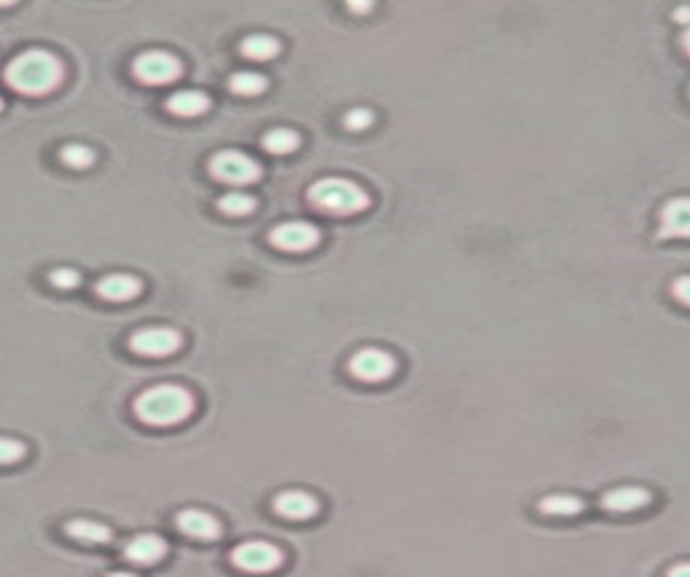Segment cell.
Here are the masks:
<instances>
[{
	"label": "cell",
	"instance_id": "cell-1",
	"mask_svg": "<svg viewBox=\"0 0 690 577\" xmlns=\"http://www.w3.org/2000/svg\"><path fill=\"white\" fill-rule=\"evenodd\" d=\"M3 79L14 92L27 98H44L60 87L65 79V65L57 54L46 49H25L19 52L3 71Z\"/></svg>",
	"mask_w": 690,
	"mask_h": 577
},
{
	"label": "cell",
	"instance_id": "cell-2",
	"mask_svg": "<svg viewBox=\"0 0 690 577\" xmlns=\"http://www.w3.org/2000/svg\"><path fill=\"white\" fill-rule=\"evenodd\" d=\"M133 413L146 427H176L195 413V394L178 383H157L135 397Z\"/></svg>",
	"mask_w": 690,
	"mask_h": 577
},
{
	"label": "cell",
	"instance_id": "cell-3",
	"mask_svg": "<svg viewBox=\"0 0 690 577\" xmlns=\"http://www.w3.org/2000/svg\"><path fill=\"white\" fill-rule=\"evenodd\" d=\"M308 200L316 211L327 216H356L364 214L372 205L370 192L362 184L335 176L319 178L316 184H310Z\"/></svg>",
	"mask_w": 690,
	"mask_h": 577
},
{
	"label": "cell",
	"instance_id": "cell-4",
	"mask_svg": "<svg viewBox=\"0 0 690 577\" xmlns=\"http://www.w3.org/2000/svg\"><path fill=\"white\" fill-rule=\"evenodd\" d=\"M208 173L222 184L240 189L248 184H257L262 178V165L254 157H248L238 149H222L208 160Z\"/></svg>",
	"mask_w": 690,
	"mask_h": 577
},
{
	"label": "cell",
	"instance_id": "cell-5",
	"mask_svg": "<svg viewBox=\"0 0 690 577\" xmlns=\"http://www.w3.org/2000/svg\"><path fill=\"white\" fill-rule=\"evenodd\" d=\"M232 567L248 575H267L284 564V551L265 540H248L235 545L230 553Z\"/></svg>",
	"mask_w": 690,
	"mask_h": 577
},
{
	"label": "cell",
	"instance_id": "cell-6",
	"mask_svg": "<svg viewBox=\"0 0 690 577\" xmlns=\"http://www.w3.org/2000/svg\"><path fill=\"white\" fill-rule=\"evenodd\" d=\"M184 73V65L178 60L176 54L160 52V49H151V52L138 54L133 60V76L146 87H165V84H173V81L181 79Z\"/></svg>",
	"mask_w": 690,
	"mask_h": 577
},
{
	"label": "cell",
	"instance_id": "cell-7",
	"mask_svg": "<svg viewBox=\"0 0 690 577\" xmlns=\"http://www.w3.org/2000/svg\"><path fill=\"white\" fill-rule=\"evenodd\" d=\"M348 373L362 383H383L397 373V359L383 348H359L348 359Z\"/></svg>",
	"mask_w": 690,
	"mask_h": 577
},
{
	"label": "cell",
	"instance_id": "cell-8",
	"mask_svg": "<svg viewBox=\"0 0 690 577\" xmlns=\"http://www.w3.org/2000/svg\"><path fill=\"white\" fill-rule=\"evenodd\" d=\"M270 246L286 254H305L321 243V230L310 222H284L270 230L267 235Z\"/></svg>",
	"mask_w": 690,
	"mask_h": 577
},
{
	"label": "cell",
	"instance_id": "cell-9",
	"mask_svg": "<svg viewBox=\"0 0 690 577\" xmlns=\"http://www.w3.org/2000/svg\"><path fill=\"white\" fill-rule=\"evenodd\" d=\"M184 346L181 332L173 327H143L135 329L130 335V348L138 356H151V359H162V356L176 354Z\"/></svg>",
	"mask_w": 690,
	"mask_h": 577
},
{
	"label": "cell",
	"instance_id": "cell-10",
	"mask_svg": "<svg viewBox=\"0 0 690 577\" xmlns=\"http://www.w3.org/2000/svg\"><path fill=\"white\" fill-rule=\"evenodd\" d=\"M658 238L690 240V195L666 200L658 214Z\"/></svg>",
	"mask_w": 690,
	"mask_h": 577
},
{
	"label": "cell",
	"instance_id": "cell-11",
	"mask_svg": "<svg viewBox=\"0 0 690 577\" xmlns=\"http://www.w3.org/2000/svg\"><path fill=\"white\" fill-rule=\"evenodd\" d=\"M176 526L178 532H184L186 537L200 542H213L222 537V524H219V518L208 513V510H200V507H186V510H181V513L176 515Z\"/></svg>",
	"mask_w": 690,
	"mask_h": 577
},
{
	"label": "cell",
	"instance_id": "cell-12",
	"mask_svg": "<svg viewBox=\"0 0 690 577\" xmlns=\"http://www.w3.org/2000/svg\"><path fill=\"white\" fill-rule=\"evenodd\" d=\"M273 510L286 521H310L316 518L321 510L319 499L308 494V491L292 489V491H281L278 497L273 499Z\"/></svg>",
	"mask_w": 690,
	"mask_h": 577
},
{
	"label": "cell",
	"instance_id": "cell-13",
	"mask_svg": "<svg viewBox=\"0 0 690 577\" xmlns=\"http://www.w3.org/2000/svg\"><path fill=\"white\" fill-rule=\"evenodd\" d=\"M168 556V542L160 534H135L133 540L124 545V559L138 567H154Z\"/></svg>",
	"mask_w": 690,
	"mask_h": 577
},
{
	"label": "cell",
	"instance_id": "cell-14",
	"mask_svg": "<svg viewBox=\"0 0 690 577\" xmlns=\"http://www.w3.org/2000/svg\"><path fill=\"white\" fill-rule=\"evenodd\" d=\"M143 292V281L130 273H108L95 284V294L106 302L135 300Z\"/></svg>",
	"mask_w": 690,
	"mask_h": 577
},
{
	"label": "cell",
	"instance_id": "cell-15",
	"mask_svg": "<svg viewBox=\"0 0 690 577\" xmlns=\"http://www.w3.org/2000/svg\"><path fill=\"white\" fill-rule=\"evenodd\" d=\"M653 502V494L642 486H620V489L604 491L602 507L607 513H631Z\"/></svg>",
	"mask_w": 690,
	"mask_h": 577
},
{
	"label": "cell",
	"instance_id": "cell-16",
	"mask_svg": "<svg viewBox=\"0 0 690 577\" xmlns=\"http://www.w3.org/2000/svg\"><path fill=\"white\" fill-rule=\"evenodd\" d=\"M165 108L170 114L181 116V119H192V116H203L211 108V98L200 89H181V92H173L165 100Z\"/></svg>",
	"mask_w": 690,
	"mask_h": 577
},
{
	"label": "cell",
	"instance_id": "cell-17",
	"mask_svg": "<svg viewBox=\"0 0 690 577\" xmlns=\"http://www.w3.org/2000/svg\"><path fill=\"white\" fill-rule=\"evenodd\" d=\"M65 534L76 542H84V545H108L114 540V532L111 526L100 524V521H89V518H73L65 524Z\"/></svg>",
	"mask_w": 690,
	"mask_h": 577
},
{
	"label": "cell",
	"instance_id": "cell-18",
	"mask_svg": "<svg viewBox=\"0 0 690 577\" xmlns=\"http://www.w3.org/2000/svg\"><path fill=\"white\" fill-rule=\"evenodd\" d=\"M240 54L246 60H254V63H267V60H275L281 54V41L270 33H251L240 41Z\"/></svg>",
	"mask_w": 690,
	"mask_h": 577
},
{
	"label": "cell",
	"instance_id": "cell-19",
	"mask_svg": "<svg viewBox=\"0 0 690 577\" xmlns=\"http://www.w3.org/2000/svg\"><path fill=\"white\" fill-rule=\"evenodd\" d=\"M300 133L292 130V127H273L262 135V149L267 154H275V157H284V154H292V151L300 149Z\"/></svg>",
	"mask_w": 690,
	"mask_h": 577
},
{
	"label": "cell",
	"instance_id": "cell-20",
	"mask_svg": "<svg viewBox=\"0 0 690 577\" xmlns=\"http://www.w3.org/2000/svg\"><path fill=\"white\" fill-rule=\"evenodd\" d=\"M540 513L542 515H556V518H572L585 510V502L572 494H553V497L540 499Z\"/></svg>",
	"mask_w": 690,
	"mask_h": 577
},
{
	"label": "cell",
	"instance_id": "cell-21",
	"mask_svg": "<svg viewBox=\"0 0 690 577\" xmlns=\"http://www.w3.org/2000/svg\"><path fill=\"white\" fill-rule=\"evenodd\" d=\"M230 92L240 95V98H257L267 89V76L257 71H238L232 73L230 81H227Z\"/></svg>",
	"mask_w": 690,
	"mask_h": 577
},
{
	"label": "cell",
	"instance_id": "cell-22",
	"mask_svg": "<svg viewBox=\"0 0 690 577\" xmlns=\"http://www.w3.org/2000/svg\"><path fill=\"white\" fill-rule=\"evenodd\" d=\"M216 205H219V211L227 216H248L254 214V208H257V197L248 195L243 189H232V192L219 197V203Z\"/></svg>",
	"mask_w": 690,
	"mask_h": 577
},
{
	"label": "cell",
	"instance_id": "cell-23",
	"mask_svg": "<svg viewBox=\"0 0 690 577\" xmlns=\"http://www.w3.org/2000/svg\"><path fill=\"white\" fill-rule=\"evenodd\" d=\"M62 165H68L73 170H84L95 165V151L84 146V143H68L60 149Z\"/></svg>",
	"mask_w": 690,
	"mask_h": 577
},
{
	"label": "cell",
	"instance_id": "cell-24",
	"mask_svg": "<svg viewBox=\"0 0 690 577\" xmlns=\"http://www.w3.org/2000/svg\"><path fill=\"white\" fill-rule=\"evenodd\" d=\"M372 125H375V114H372L370 108H351V111H345V130H351V133H364V130H370Z\"/></svg>",
	"mask_w": 690,
	"mask_h": 577
},
{
	"label": "cell",
	"instance_id": "cell-25",
	"mask_svg": "<svg viewBox=\"0 0 690 577\" xmlns=\"http://www.w3.org/2000/svg\"><path fill=\"white\" fill-rule=\"evenodd\" d=\"M27 445L14 437H0V464H17L25 459Z\"/></svg>",
	"mask_w": 690,
	"mask_h": 577
},
{
	"label": "cell",
	"instance_id": "cell-26",
	"mask_svg": "<svg viewBox=\"0 0 690 577\" xmlns=\"http://www.w3.org/2000/svg\"><path fill=\"white\" fill-rule=\"evenodd\" d=\"M49 281H52V286H57V289H76V286L81 284V273L79 270H73V267H57V270L49 273Z\"/></svg>",
	"mask_w": 690,
	"mask_h": 577
},
{
	"label": "cell",
	"instance_id": "cell-27",
	"mask_svg": "<svg viewBox=\"0 0 690 577\" xmlns=\"http://www.w3.org/2000/svg\"><path fill=\"white\" fill-rule=\"evenodd\" d=\"M672 297L682 302L685 308H690V276H680L672 281Z\"/></svg>",
	"mask_w": 690,
	"mask_h": 577
},
{
	"label": "cell",
	"instance_id": "cell-28",
	"mask_svg": "<svg viewBox=\"0 0 690 577\" xmlns=\"http://www.w3.org/2000/svg\"><path fill=\"white\" fill-rule=\"evenodd\" d=\"M375 3H378V0H345V9L351 11V14H356V17H364V14H370V11L375 9Z\"/></svg>",
	"mask_w": 690,
	"mask_h": 577
},
{
	"label": "cell",
	"instance_id": "cell-29",
	"mask_svg": "<svg viewBox=\"0 0 690 577\" xmlns=\"http://www.w3.org/2000/svg\"><path fill=\"white\" fill-rule=\"evenodd\" d=\"M666 577H690V561H680V564L669 567Z\"/></svg>",
	"mask_w": 690,
	"mask_h": 577
},
{
	"label": "cell",
	"instance_id": "cell-30",
	"mask_svg": "<svg viewBox=\"0 0 690 577\" xmlns=\"http://www.w3.org/2000/svg\"><path fill=\"white\" fill-rule=\"evenodd\" d=\"M672 17H674V22H680V25L690 27V6H680V9L674 11Z\"/></svg>",
	"mask_w": 690,
	"mask_h": 577
},
{
	"label": "cell",
	"instance_id": "cell-31",
	"mask_svg": "<svg viewBox=\"0 0 690 577\" xmlns=\"http://www.w3.org/2000/svg\"><path fill=\"white\" fill-rule=\"evenodd\" d=\"M680 46H682V52L690 57V27H685V33L680 36Z\"/></svg>",
	"mask_w": 690,
	"mask_h": 577
},
{
	"label": "cell",
	"instance_id": "cell-32",
	"mask_svg": "<svg viewBox=\"0 0 690 577\" xmlns=\"http://www.w3.org/2000/svg\"><path fill=\"white\" fill-rule=\"evenodd\" d=\"M108 577H138L135 572H124V569H119V572H111Z\"/></svg>",
	"mask_w": 690,
	"mask_h": 577
},
{
	"label": "cell",
	"instance_id": "cell-33",
	"mask_svg": "<svg viewBox=\"0 0 690 577\" xmlns=\"http://www.w3.org/2000/svg\"><path fill=\"white\" fill-rule=\"evenodd\" d=\"M14 3H19V0H0V9H11Z\"/></svg>",
	"mask_w": 690,
	"mask_h": 577
},
{
	"label": "cell",
	"instance_id": "cell-34",
	"mask_svg": "<svg viewBox=\"0 0 690 577\" xmlns=\"http://www.w3.org/2000/svg\"><path fill=\"white\" fill-rule=\"evenodd\" d=\"M0 108H3V100H0Z\"/></svg>",
	"mask_w": 690,
	"mask_h": 577
}]
</instances>
